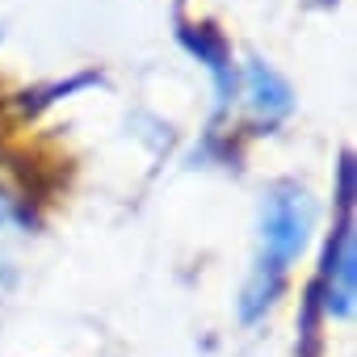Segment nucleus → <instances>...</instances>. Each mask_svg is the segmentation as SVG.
<instances>
[{"mask_svg": "<svg viewBox=\"0 0 357 357\" xmlns=\"http://www.w3.org/2000/svg\"><path fill=\"white\" fill-rule=\"evenodd\" d=\"M311 223H315V206L303 190L286 185L278 190L269 202H265V219H261V240H265V257H261V269H257V282L248 290V303H244V315L252 319L261 307L273 303L278 286H282V273L290 269V261L303 257L307 248V236H311Z\"/></svg>", "mask_w": 357, "mask_h": 357, "instance_id": "nucleus-1", "label": "nucleus"}, {"mask_svg": "<svg viewBox=\"0 0 357 357\" xmlns=\"http://www.w3.org/2000/svg\"><path fill=\"white\" fill-rule=\"evenodd\" d=\"M324 286H328V298H324L328 311L332 315H349V307H353V227H349V219L336 231V244L328 252Z\"/></svg>", "mask_w": 357, "mask_h": 357, "instance_id": "nucleus-2", "label": "nucleus"}, {"mask_svg": "<svg viewBox=\"0 0 357 357\" xmlns=\"http://www.w3.org/2000/svg\"><path fill=\"white\" fill-rule=\"evenodd\" d=\"M248 97H252V105H257V114L265 122H273V118H282L290 109V89L265 63H248Z\"/></svg>", "mask_w": 357, "mask_h": 357, "instance_id": "nucleus-3", "label": "nucleus"}]
</instances>
